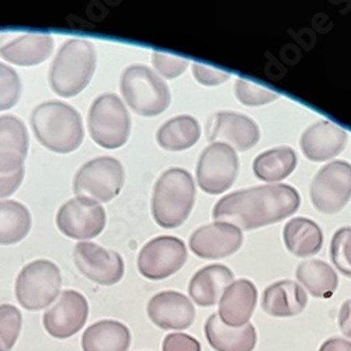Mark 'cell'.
I'll list each match as a JSON object with an SVG mask.
<instances>
[{
	"label": "cell",
	"mask_w": 351,
	"mask_h": 351,
	"mask_svg": "<svg viewBox=\"0 0 351 351\" xmlns=\"http://www.w3.org/2000/svg\"><path fill=\"white\" fill-rule=\"evenodd\" d=\"M300 206L301 195L295 187L285 183L263 184L219 198L211 215L214 221L229 222L243 232L288 219Z\"/></svg>",
	"instance_id": "1"
},
{
	"label": "cell",
	"mask_w": 351,
	"mask_h": 351,
	"mask_svg": "<svg viewBox=\"0 0 351 351\" xmlns=\"http://www.w3.org/2000/svg\"><path fill=\"white\" fill-rule=\"evenodd\" d=\"M195 180L183 167L165 170L152 191V217L165 229L182 226L190 217L195 204Z\"/></svg>",
	"instance_id": "2"
},
{
	"label": "cell",
	"mask_w": 351,
	"mask_h": 351,
	"mask_svg": "<svg viewBox=\"0 0 351 351\" xmlns=\"http://www.w3.org/2000/svg\"><path fill=\"white\" fill-rule=\"evenodd\" d=\"M32 127L43 146L61 155L75 152L84 138L80 114L62 101L37 106L32 112Z\"/></svg>",
	"instance_id": "3"
},
{
	"label": "cell",
	"mask_w": 351,
	"mask_h": 351,
	"mask_svg": "<svg viewBox=\"0 0 351 351\" xmlns=\"http://www.w3.org/2000/svg\"><path fill=\"white\" fill-rule=\"evenodd\" d=\"M97 64L95 45L72 38L58 51L49 69V86L61 97H75L90 83Z\"/></svg>",
	"instance_id": "4"
},
{
	"label": "cell",
	"mask_w": 351,
	"mask_h": 351,
	"mask_svg": "<svg viewBox=\"0 0 351 351\" xmlns=\"http://www.w3.org/2000/svg\"><path fill=\"white\" fill-rule=\"evenodd\" d=\"M120 90L127 106L146 119L160 115L171 103L167 83L154 69L141 64L131 65L123 72Z\"/></svg>",
	"instance_id": "5"
},
{
	"label": "cell",
	"mask_w": 351,
	"mask_h": 351,
	"mask_svg": "<svg viewBox=\"0 0 351 351\" xmlns=\"http://www.w3.org/2000/svg\"><path fill=\"white\" fill-rule=\"evenodd\" d=\"M92 139L104 149H119L131 134V117L123 100L112 93L99 96L87 117Z\"/></svg>",
	"instance_id": "6"
},
{
	"label": "cell",
	"mask_w": 351,
	"mask_h": 351,
	"mask_svg": "<svg viewBox=\"0 0 351 351\" xmlns=\"http://www.w3.org/2000/svg\"><path fill=\"white\" fill-rule=\"evenodd\" d=\"M61 270L51 260H36L21 269L16 280V298L27 311L48 308L60 295Z\"/></svg>",
	"instance_id": "7"
},
{
	"label": "cell",
	"mask_w": 351,
	"mask_h": 351,
	"mask_svg": "<svg viewBox=\"0 0 351 351\" xmlns=\"http://www.w3.org/2000/svg\"><path fill=\"white\" fill-rule=\"evenodd\" d=\"M124 182L125 170L121 162L111 156H100L77 170L73 191L77 197L104 204L121 193Z\"/></svg>",
	"instance_id": "8"
},
{
	"label": "cell",
	"mask_w": 351,
	"mask_h": 351,
	"mask_svg": "<svg viewBox=\"0 0 351 351\" xmlns=\"http://www.w3.org/2000/svg\"><path fill=\"white\" fill-rule=\"evenodd\" d=\"M239 169L238 152L228 143L213 142L201 152L197 160V186L204 193L221 195L237 182Z\"/></svg>",
	"instance_id": "9"
},
{
	"label": "cell",
	"mask_w": 351,
	"mask_h": 351,
	"mask_svg": "<svg viewBox=\"0 0 351 351\" xmlns=\"http://www.w3.org/2000/svg\"><path fill=\"white\" fill-rule=\"evenodd\" d=\"M311 202L325 215L340 213L351 199V163L336 159L322 166L309 189Z\"/></svg>",
	"instance_id": "10"
},
{
	"label": "cell",
	"mask_w": 351,
	"mask_h": 351,
	"mask_svg": "<svg viewBox=\"0 0 351 351\" xmlns=\"http://www.w3.org/2000/svg\"><path fill=\"white\" fill-rule=\"evenodd\" d=\"M187 257V246L180 238L162 235L143 245L138 254L136 266L142 277L160 281L180 271Z\"/></svg>",
	"instance_id": "11"
},
{
	"label": "cell",
	"mask_w": 351,
	"mask_h": 351,
	"mask_svg": "<svg viewBox=\"0 0 351 351\" xmlns=\"http://www.w3.org/2000/svg\"><path fill=\"white\" fill-rule=\"evenodd\" d=\"M107 215L100 204L76 197L66 201L56 214V226L65 237L75 241H89L104 230Z\"/></svg>",
	"instance_id": "12"
},
{
	"label": "cell",
	"mask_w": 351,
	"mask_h": 351,
	"mask_svg": "<svg viewBox=\"0 0 351 351\" xmlns=\"http://www.w3.org/2000/svg\"><path fill=\"white\" fill-rule=\"evenodd\" d=\"M73 261L77 270L96 284L110 287L120 282L125 265L119 252L108 250L93 242H80L73 249Z\"/></svg>",
	"instance_id": "13"
},
{
	"label": "cell",
	"mask_w": 351,
	"mask_h": 351,
	"mask_svg": "<svg viewBox=\"0 0 351 351\" xmlns=\"http://www.w3.org/2000/svg\"><path fill=\"white\" fill-rule=\"evenodd\" d=\"M243 239V232L238 226L214 221L197 228L191 233L189 247L199 258L219 260L238 253Z\"/></svg>",
	"instance_id": "14"
},
{
	"label": "cell",
	"mask_w": 351,
	"mask_h": 351,
	"mask_svg": "<svg viewBox=\"0 0 351 351\" xmlns=\"http://www.w3.org/2000/svg\"><path fill=\"white\" fill-rule=\"evenodd\" d=\"M89 316V302L77 291L66 289L56 304L47 309L43 325L47 333L55 339L65 340L79 333Z\"/></svg>",
	"instance_id": "15"
},
{
	"label": "cell",
	"mask_w": 351,
	"mask_h": 351,
	"mask_svg": "<svg viewBox=\"0 0 351 351\" xmlns=\"http://www.w3.org/2000/svg\"><path fill=\"white\" fill-rule=\"evenodd\" d=\"M208 141L230 145L237 152H246L258 143L261 132L252 117L237 111H218L208 124Z\"/></svg>",
	"instance_id": "16"
},
{
	"label": "cell",
	"mask_w": 351,
	"mask_h": 351,
	"mask_svg": "<svg viewBox=\"0 0 351 351\" xmlns=\"http://www.w3.org/2000/svg\"><path fill=\"white\" fill-rule=\"evenodd\" d=\"M146 313L152 324L162 330L182 332L195 320V308L191 300L179 291H162L154 295L146 306Z\"/></svg>",
	"instance_id": "17"
},
{
	"label": "cell",
	"mask_w": 351,
	"mask_h": 351,
	"mask_svg": "<svg viewBox=\"0 0 351 351\" xmlns=\"http://www.w3.org/2000/svg\"><path fill=\"white\" fill-rule=\"evenodd\" d=\"M348 141L347 131L328 120L311 124L301 135L300 146L304 156L315 163L329 162L337 158Z\"/></svg>",
	"instance_id": "18"
},
{
	"label": "cell",
	"mask_w": 351,
	"mask_h": 351,
	"mask_svg": "<svg viewBox=\"0 0 351 351\" xmlns=\"http://www.w3.org/2000/svg\"><path fill=\"white\" fill-rule=\"evenodd\" d=\"M258 301V291L253 281L239 278L233 281L218 302V317L229 328H242L250 324Z\"/></svg>",
	"instance_id": "19"
},
{
	"label": "cell",
	"mask_w": 351,
	"mask_h": 351,
	"mask_svg": "<svg viewBox=\"0 0 351 351\" xmlns=\"http://www.w3.org/2000/svg\"><path fill=\"white\" fill-rule=\"evenodd\" d=\"M28 152V132L14 115L0 117V173L10 174L24 169Z\"/></svg>",
	"instance_id": "20"
},
{
	"label": "cell",
	"mask_w": 351,
	"mask_h": 351,
	"mask_svg": "<svg viewBox=\"0 0 351 351\" xmlns=\"http://www.w3.org/2000/svg\"><path fill=\"white\" fill-rule=\"evenodd\" d=\"M308 306L306 291L292 280H280L263 291L261 308L273 317H292Z\"/></svg>",
	"instance_id": "21"
},
{
	"label": "cell",
	"mask_w": 351,
	"mask_h": 351,
	"mask_svg": "<svg viewBox=\"0 0 351 351\" xmlns=\"http://www.w3.org/2000/svg\"><path fill=\"white\" fill-rule=\"evenodd\" d=\"M235 281L233 271L225 265H210L199 269L189 282V297L198 306H215L223 291Z\"/></svg>",
	"instance_id": "22"
},
{
	"label": "cell",
	"mask_w": 351,
	"mask_h": 351,
	"mask_svg": "<svg viewBox=\"0 0 351 351\" xmlns=\"http://www.w3.org/2000/svg\"><path fill=\"white\" fill-rule=\"evenodd\" d=\"M282 241L292 256L306 258L320 252L324 246V232L313 219L294 217L282 228Z\"/></svg>",
	"instance_id": "23"
},
{
	"label": "cell",
	"mask_w": 351,
	"mask_h": 351,
	"mask_svg": "<svg viewBox=\"0 0 351 351\" xmlns=\"http://www.w3.org/2000/svg\"><path fill=\"white\" fill-rule=\"evenodd\" d=\"M53 51L49 34H24L0 47V56L17 66H34L47 61Z\"/></svg>",
	"instance_id": "24"
},
{
	"label": "cell",
	"mask_w": 351,
	"mask_h": 351,
	"mask_svg": "<svg viewBox=\"0 0 351 351\" xmlns=\"http://www.w3.org/2000/svg\"><path fill=\"white\" fill-rule=\"evenodd\" d=\"M204 332L215 351H253L257 344V332L252 324L242 328H229L222 324L217 313L207 319Z\"/></svg>",
	"instance_id": "25"
},
{
	"label": "cell",
	"mask_w": 351,
	"mask_h": 351,
	"mask_svg": "<svg viewBox=\"0 0 351 351\" xmlns=\"http://www.w3.org/2000/svg\"><path fill=\"white\" fill-rule=\"evenodd\" d=\"M297 165V152L282 145L258 154L253 160V173L256 179L266 184H280L294 173Z\"/></svg>",
	"instance_id": "26"
},
{
	"label": "cell",
	"mask_w": 351,
	"mask_h": 351,
	"mask_svg": "<svg viewBox=\"0 0 351 351\" xmlns=\"http://www.w3.org/2000/svg\"><path fill=\"white\" fill-rule=\"evenodd\" d=\"M201 124L190 114L174 115L163 123L156 132V142L167 152L187 151L199 141Z\"/></svg>",
	"instance_id": "27"
},
{
	"label": "cell",
	"mask_w": 351,
	"mask_h": 351,
	"mask_svg": "<svg viewBox=\"0 0 351 351\" xmlns=\"http://www.w3.org/2000/svg\"><path fill=\"white\" fill-rule=\"evenodd\" d=\"M131 332L119 320H99L86 329L82 336L83 351H128Z\"/></svg>",
	"instance_id": "28"
},
{
	"label": "cell",
	"mask_w": 351,
	"mask_h": 351,
	"mask_svg": "<svg viewBox=\"0 0 351 351\" xmlns=\"http://www.w3.org/2000/svg\"><path fill=\"white\" fill-rule=\"evenodd\" d=\"M297 282L319 300H330L339 288V276L326 261L311 258L300 263L295 270Z\"/></svg>",
	"instance_id": "29"
},
{
	"label": "cell",
	"mask_w": 351,
	"mask_h": 351,
	"mask_svg": "<svg viewBox=\"0 0 351 351\" xmlns=\"http://www.w3.org/2000/svg\"><path fill=\"white\" fill-rule=\"evenodd\" d=\"M32 229V214L19 201H0V245L21 242Z\"/></svg>",
	"instance_id": "30"
},
{
	"label": "cell",
	"mask_w": 351,
	"mask_h": 351,
	"mask_svg": "<svg viewBox=\"0 0 351 351\" xmlns=\"http://www.w3.org/2000/svg\"><path fill=\"white\" fill-rule=\"evenodd\" d=\"M233 92H235L237 100L247 107H261L280 99V93L276 90L258 86L257 83L242 77L235 80Z\"/></svg>",
	"instance_id": "31"
},
{
	"label": "cell",
	"mask_w": 351,
	"mask_h": 351,
	"mask_svg": "<svg viewBox=\"0 0 351 351\" xmlns=\"http://www.w3.org/2000/svg\"><path fill=\"white\" fill-rule=\"evenodd\" d=\"M330 258L341 276L351 278V226H341L333 233Z\"/></svg>",
	"instance_id": "32"
},
{
	"label": "cell",
	"mask_w": 351,
	"mask_h": 351,
	"mask_svg": "<svg viewBox=\"0 0 351 351\" xmlns=\"http://www.w3.org/2000/svg\"><path fill=\"white\" fill-rule=\"evenodd\" d=\"M23 328L21 312L10 304L0 305V351H10Z\"/></svg>",
	"instance_id": "33"
},
{
	"label": "cell",
	"mask_w": 351,
	"mask_h": 351,
	"mask_svg": "<svg viewBox=\"0 0 351 351\" xmlns=\"http://www.w3.org/2000/svg\"><path fill=\"white\" fill-rule=\"evenodd\" d=\"M21 95L19 73L6 64L0 62V111L14 107Z\"/></svg>",
	"instance_id": "34"
},
{
	"label": "cell",
	"mask_w": 351,
	"mask_h": 351,
	"mask_svg": "<svg viewBox=\"0 0 351 351\" xmlns=\"http://www.w3.org/2000/svg\"><path fill=\"white\" fill-rule=\"evenodd\" d=\"M152 65L155 72L165 80V79H176L182 76L187 68L190 66V61L182 56L169 55L160 51H155L152 53Z\"/></svg>",
	"instance_id": "35"
},
{
	"label": "cell",
	"mask_w": 351,
	"mask_h": 351,
	"mask_svg": "<svg viewBox=\"0 0 351 351\" xmlns=\"http://www.w3.org/2000/svg\"><path fill=\"white\" fill-rule=\"evenodd\" d=\"M191 73L197 83L204 87H215L230 79V73H228L226 71L202 65L198 62L191 64Z\"/></svg>",
	"instance_id": "36"
},
{
	"label": "cell",
	"mask_w": 351,
	"mask_h": 351,
	"mask_svg": "<svg viewBox=\"0 0 351 351\" xmlns=\"http://www.w3.org/2000/svg\"><path fill=\"white\" fill-rule=\"evenodd\" d=\"M162 351H201V343L187 333L174 332L163 339Z\"/></svg>",
	"instance_id": "37"
},
{
	"label": "cell",
	"mask_w": 351,
	"mask_h": 351,
	"mask_svg": "<svg viewBox=\"0 0 351 351\" xmlns=\"http://www.w3.org/2000/svg\"><path fill=\"white\" fill-rule=\"evenodd\" d=\"M23 179H24V169L10 174L0 173V198H6L14 194L17 189L21 186Z\"/></svg>",
	"instance_id": "38"
},
{
	"label": "cell",
	"mask_w": 351,
	"mask_h": 351,
	"mask_svg": "<svg viewBox=\"0 0 351 351\" xmlns=\"http://www.w3.org/2000/svg\"><path fill=\"white\" fill-rule=\"evenodd\" d=\"M339 328L351 340V298L344 301L339 311Z\"/></svg>",
	"instance_id": "39"
},
{
	"label": "cell",
	"mask_w": 351,
	"mask_h": 351,
	"mask_svg": "<svg viewBox=\"0 0 351 351\" xmlns=\"http://www.w3.org/2000/svg\"><path fill=\"white\" fill-rule=\"evenodd\" d=\"M319 351H351V341L341 337H332L322 343Z\"/></svg>",
	"instance_id": "40"
}]
</instances>
